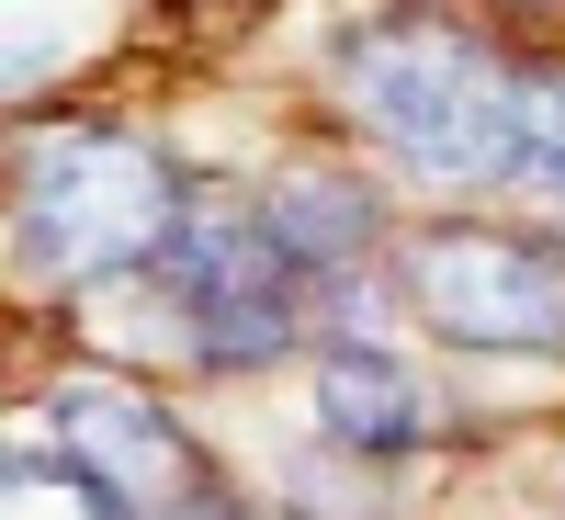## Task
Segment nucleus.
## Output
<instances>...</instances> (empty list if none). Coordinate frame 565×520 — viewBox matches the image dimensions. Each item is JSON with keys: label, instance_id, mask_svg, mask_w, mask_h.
Returning a JSON list of instances; mask_svg holds the SVG:
<instances>
[{"label": "nucleus", "instance_id": "nucleus-1", "mask_svg": "<svg viewBox=\"0 0 565 520\" xmlns=\"http://www.w3.org/2000/svg\"><path fill=\"white\" fill-rule=\"evenodd\" d=\"M521 79L487 34H463L441 12H385L340 34V103L351 125L385 148L396 170L441 181V193H476V181H509V148H521Z\"/></svg>", "mask_w": 565, "mask_h": 520}, {"label": "nucleus", "instance_id": "nucleus-2", "mask_svg": "<svg viewBox=\"0 0 565 520\" xmlns=\"http://www.w3.org/2000/svg\"><path fill=\"white\" fill-rule=\"evenodd\" d=\"M181 170L148 148V136H114V125H45L23 148L12 181V250L45 283H114V272H148L181 226Z\"/></svg>", "mask_w": 565, "mask_h": 520}, {"label": "nucleus", "instance_id": "nucleus-3", "mask_svg": "<svg viewBox=\"0 0 565 520\" xmlns=\"http://www.w3.org/2000/svg\"><path fill=\"white\" fill-rule=\"evenodd\" d=\"M148 283L181 317V351L215 362V373L271 362L282 340H295V317H306V272L282 261L260 193H193L181 226H170V250L148 261Z\"/></svg>", "mask_w": 565, "mask_h": 520}, {"label": "nucleus", "instance_id": "nucleus-4", "mask_svg": "<svg viewBox=\"0 0 565 520\" xmlns=\"http://www.w3.org/2000/svg\"><path fill=\"white\" fill-rule=\"evenodd\" d=\"M418 317L463 351H565V261L532 238H487V226H430L407 250Z\"/></svg>", "mask_w": 565, "mask_h": 520}, {"label": "nucleus", "instance_id": "nucleus-5", "mask_svg": "<svg viewBox=\"0 0 565 520\" xmlns=\"http://www.w3.org/2000/svg\"><path fill=\"white\" fill-rule=\"evenodd\" d=\"M45 418H57V453H79L125 509H159V520L204 509V464H193V442H181V418L159 396L114 385V373H68V385L45 396Z\"/></svg>", "mask_w": 565, "mask_h": 520}, {"label": "nucleus", "instance_id": "nucleus-6", "mask_svg": "<svg viewBox=\"0 0 565 520\" xmlns=\"http://www.w3.org/2000/svg\"><path fill=\"white\" fill-rule=\"evenodd\" d=\"M317 418H328V442H351V453H418L430 442V385H418L396 351H328Z\"/></svg>", "mask_w": 565, "mask_h": 520}, {"label": "nucleus", "instance_id": "nucleus-7", "mask_svg": "<svg viewBox=\"0 0 565 520\" xmlns=\"http://www.w3.org/2000/svg\"><path fill=\"white\" fill-rule=\"evenodd\" d=\"M260 215H271V238H282V261H295L306 283L317 272H340V261H362L373 250V193L351 170H328V159H306V170H282V181H260Z\"/></svg>", "mask_w": 565, "mask_h": 520}, {"label": "nucleus", "instance_id": "nucleus-8", "mask_svg": "<svg viewBox=\"0 0 565 520\" xmlns=\"http://www.w3.org/2000/svg\"><path fill=\"white\" fill-rule=\"evenodd\" d=\"M0 520H136L103 476H90L79 453H57V442H23L12 464H0Z\"/></svg>", "mask_w": 565, "mask_h": 520}, {"label": "nucleus", "instance_id": "nucleus-9", "mask_svg": "<svg viewBox=\"0 0 565 520\" xmlns=\"http://www.w3.org/2000/svg\"><path fill=\"white\" fill-rule=\"evenodd\" d=\"M509 193L543 226H565V68L521 79V148H509Z\"/></svg>", "mask_w": 565, "mask_h": 520}, {"label": "nucleus", "instance_id": "nucleus-10", "mask_svg": "<svg viewBox=\"0 0 565 520\" xmlns=\"http://www.w3.org/2000/svg\"><path fill=\"white\" fill-rule=\"evenodd\" d=\"M193 520H226V509H193Z\"/></svg>", "mask_w": 565, "mask_h": 520}]
</instances>
